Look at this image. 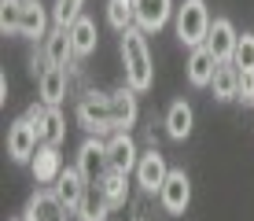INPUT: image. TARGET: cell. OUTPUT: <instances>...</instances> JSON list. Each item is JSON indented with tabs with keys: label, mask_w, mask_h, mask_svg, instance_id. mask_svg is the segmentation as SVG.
I'll return each instance as SVG.
<instances>
[{
	"label": "cell",
	"mask_w": 254,
	"mask_h": 221,
	"mask_svg": "<svg viewBox=\"0 0 254 221\" xmlns=\"http://www.w3.org/2000/svg\"><path fill=\"white\" fill-rule=\"evenodd\" d=\"M122 67H126V85L133 92H147L155 85V59L147 48V33L140 26H129L122 33Z\"/></svg>",
	"instance_id": "obj_1"
},
{
	"label": "cell",
	"mask_w": 254,
	"mask_h": 221,
	"mask_svg": "<svg viewBox=\"0 0 254 221\" xmlns=\"http://www.w3.org/2000/svg\"><path fill=\"white\" fill-rule=\"evenodd\" d=\"M210 22H214V15H210L206 0H181L177 11H173V33H177V41L185 44V48L206 44Z\"/></svg>",
	"instance_id": "obj_2"
},
{
	"label": "cell",
	"mask_w": 254,
	"mask_h": 221,
	"mask_svg": "<svg viewBox=\"0 0 254 221\" xmlns=\"http://www.w3.org/2000/svg\"><path fill=\"white\" fill-rule=\"evenodd\" d=\"M77 126L85 133H96V137H103V133H115V122H111V92H96V88H85L81 96H77Z\"/></svg>",
	"instance_id": "obj_3"
},
{
	"label": "cell",
	"mask_w": 254,
	"mask_h": 221,
	"mask_svg": "<svg viewBox=\"0 0 254 221\" xmlns=\"http://www.w3.org/2000/svg\"><path fill=\"white\" fill-rule=\"evenodd\" d=\"M37 147H41V133L26 114L7 126V158H11V162L30 166V158L37 155Z\"/></svg>",
	"instance_id": "obj_4"
},
{
	"label": "cell",
	"mask_w": 254,
	"mask_h": 221,
	"mask_svg": "<svg viewBox=\"0 0 254 221\" xmlns=\"http://www.w3.org/2000/svg\"><path fill=\"white\" fill-rule=\"evenodd\" d=\"M22 221H70V210H66V203L56 196L52 184H41V188L26 199Z\"/></svg>",
	"instance_id": "obj_5"
},
{
	"label": "cell",
	"mask_w": 254,
	"mask_h": 221,
	"mask_svg": "<svg viewBox=\"0 0 254 221\" xmlns=\"http://www.w3.org/2000/svg\"><path fill=\"white\" fill-rule=\"evenodd\" d=\"M136 184L144 196H159V188L166 184V177H170V166H166V155L159 147H147V151H140V162H136Z\"/></svg>",
	"instance_id": "obj_6"
},
{
	"label": "cell",
	"mask_w": 254,
	"mask_h": 221,
	"mask_svg": "<svg viewBox=\"0 0 254 221\" xmlns=\"http://www.w3.org/2000/svg\"><path fill=\"white\" fill-rule=\"evenodd\" d=\"M159 207H162L170 218H181V214L191 207V181H188L185 170H170L166 184L159 188Z\"/></svg>",
	"instance_id": "obj_7"
},
{
	"label": "cell",
	"mask_w": 254,
	"mask_h": 221,
	"mask_svg": "<svg viewBox=\"0 0 254 221\" xmlns=\"http://www.w3.org/2000/svg\"><path fill=\"white\" fill-rule=\"evenodd\" d=\"M74 166L85 173V181H89V184H100L103 177H107V170H111V162H107V140H100L92 133V137L77 147V162Z\"/></svg>",
	"instance_id": "obj_8"
},
{
	"label": "cell",
	"mask_w": 254,
	"mask_h": 221,
	"mask_svg": "<svg viewBox=\"0 0 254 221\" xmlns=\"http://www.w3.org/2000/svg\"><path fill=\"white\" fill-rule=\"evenodd\" d=\"M26 118L37 126L41 133V144H63V137H66V118H63V111L59 107H48V103H30L26 107Z\"/></svg>",
	"instance_id": "obj_9"
},
{
	"label": "cell",
	"mask_w": 254,
	"mask_h": 221,
	"mask_svg": "<svg viewBox=\"0 0 254 221\" xmlns=\"http://www.w3.org/2000/svg\"><path fill=\"white\" fill-rule=\"evenodd\" d=\"M107 162H111V170H122V173H133L136 170L140 147H136V140L129 137V129L111 133V137H107Z\"/></svg>",
	"instance_id": "obj_10"
},
{
	"label": "cell",
	"mask_w": 254,
	"mask_h": 221,
	"mask_svg": "<svg viewBox=\"0 0 254 221\" xmlns=\"http://www.w3.org/2000/svg\"><path fill=\"white\" fill-rule=\"evenodd\" d=\"M56 188V196L66 203L70 214H77V207H81L85 192H89V181H85V173L77 170V166H63V173H59V181L52 184Z\"/></svg>",
	"instance_id": "obj_11"
},
{
	"label": "cell",
	"mask_w": 254,
	"mask_h": 221,
	"mask_svg": "<svg viewBox=\"0 0 254 221\" xmlns=\"http://www.w3.org/2000/svg\"><path fill=\"white\" fill-rule=\"evenodd\" d=\"M48 22H52V7H45L41 0H22L19 37H30V41H45V37H48Z\"/></svg>",
	"instance_id": "obj_12"
},
{
	"label": "cell",
	"mask_w": 254,
	"mask_h": 221,
	"mask_svg": "<svg viewBox=\"0 0 254 221\" xmlns=\"http://www.w3.org/2000/svg\"><path fill=\"white\" fill-rule=\"evenodd\" d=\"M133 4H136V26L144 33H159L177 11L173 0H133Z\"/></svg>",
	"instance_id": "obj_13"
},
{
	"label": "cell",
	"mask_w": 254,
	"mask_h": 221,
	"mask_svg": "<svg viewBox=\"0 0 254 221\" xmlns=\"http://www.w3.org/2000/svg\"><path fill=\"white\" fill-rule=\"evenodd\" d=\"M136 96H140V92H133L129 85H122V88H115V92H111V122H115V133L136 126V118H140Z\"/></svg>",
	"instance_id": "obj_14"
},
{
	"label": "cell",
	"mask_w": 254,
	"mask_h": 221,
	"mask_svg": "<svg viewBox=\"0 0 254 221\" xmlns=\"http://www.w3.org/2000/svg\"><path fill=\"white\" fill-rule=\"evenodd\" d=\"M30 170L37 184H56L59 173H63V155H59V144H41L37 155L30 158Z\"/></svg>",
	"instance_id": "obj_15"
},
{
	"label": "cell",
	"mask_w": 254,
	"mask_h": 221,
	"mask_svg": "<svg viewBox=\"0 0 254 221\" xmlns=\"http://www.w3.org/2000/svg\"><path fill=\"white\" fill-rule=\"evenodd\" d=\"M70 92V74L63 67H48L45 74L37 77V100L48 103V107H59Z\"/></svg>",
	"instance_id": "obj_16"
},
{
	"label": "cell",
	"mask_w": 254,
	"mask_h": 221,
	"mask_svg": "<svg viewBox=\"0 0 254 221\" xmlns=\"http://www.w3.org/2000/svg\"><path fill=\"white\" fill-rule=\"evenodd\" d=\"M188 85L191 88H210V81H214V74H217V59H214V52L206 48V44H199V48H191V56H188Z\"/></svg>",
	"instance_id": "obj_17"
},
{
	"label": "cell",
	"mask_w": 254,
	"mask_h": 221,
	"mask_svg": "<svg viewBox=\"0 0 254 221\" xmlns=\"http://www.w3.org/2000/svg\"><path fill=\"white\" fill-rule=\"evenodd\" d=\"M236 41H240V33H236V26H232L229 19H214V22H210L206 48L214 52V59H217V63H232Z\"/></svg>",
	"instance_id": "obj_18"
},
{
	"label": "cell",
	"mask_w": 254,
	"mask_h": 221,
	"mask_svg": "<svg viewBox=\"0 0 254 221\" xmlns=\"http://www.w3.org/2000/svg\"><path fill=\"white\" fill-rule=\"evenodd\" d=\"M41 44H45V56H48V67H70V63H74V41H70V30H66V26H52V30H48V37L45 41H41Z\"/></svg>",
	"instance_id": "obj_19"
},
{
	"label": "cell",
	"mask_w": 254,
	"mask_h": 221,
	"mask_svg": "<svg viewBox=\"0 0 254 221\" xmlns=\"http://www.w3.org/2000/svg\"><path fill=\"white\" fill-rule=\"evenodd\" d=\"M162 126H166V137H170V140H188L191 126H195V111H191V103L188 100H173L170 107H166Z\"/></svg>",
	"instance_id": "obj_20"
},
{
	"label": "cell",
	"mask_w": 254,
	"mask_h": 221,
	"mask_svg": "<svg viewBox=\"0 0 254 221\" xmlns=\"http://www.w3.org/2000/svg\"><path fill=\"white\" fill-rule=\"evenodd\" d=\"M70 30V41H74V56L77 59H89L96 52V44H100V30H96V22L89 15H77L74 26H66Z\"/></svg>",
	"instance_id": "obj_21"
},
{
	"label": "cell",
	"mask_w": 254,
	"mask_h": 221,
	"mask_svg": "<svg viewBox=\"0 0 254 221\" xmlns=\"http://www.w3.org/2000/svg\"><path fill=\"white\" fill-rule=\"evenodd\" d=\"M210 92H214L217 103H232L236 96H240V67L236 63H221L214 74V81H210Z\"/></svg>",
	"instance_id": "obj_22"
},
{
	"label": "cell",
	"mask_w": 254,
	"mask_h": 221,
	"mask_svg": "<svg viewBox=\"0 0 254 221\" xmlns=\"http://www.w3.org/2000/svg\"><path fill=\"white\" fill-rule=\"evenodd\" d=\"M107 218H111V203L103 196V188L100 184H89L81 207H77V221H107Z\"/></svg>",
	"instance_id": "obj_23"
},
{
	"label": "cell",
	"mask_w": 254,
	"mask_h": 221,
	"mask_svg": "<svg viewBox=\"0 0 254 221\" xmlns=\"http://www.w3.org/2000/svg\"><path fill=\"white\" fill-rule=\"evenodd\" d=\"M100 188H103V196H107L111 210L133 203V199H129V173H122V170H107V177L100 181Z\"/></svg>",
	"instance_id": "obj_24"
},
{
	"label": "cell",
	"mask_w": 254,
	"mask_h": 221,
	"mask_svg": "<svg viewBox=\"0 0 254 221\" xmlns=\"http://www.w3.org/2000/svg\"><path fill=\"white\" fill-rule=\"evenodd\" d=\"M107 26L118 30V33L136 26V4L133 0H107Z\"/></svg>",
	"instance_id": "obj_25"
},
{
	"label": "cell",
	"mask_w": 254,
	"mask_h": 221,
	"mask_svg": "<svg viewBox=\"0 0 254 221\" xmlns=\"http://www.w3.org/2000/svg\"><path fill=\"white\" fill-rule=\"evenodd\" d=\"M19 19H22V0H0V33L19 37Z\"/></svg>",
	"instance_id": "obj_26"
},
{
	"label": "cell",
	"mask_w": 254,
	"mask_h": 221,
	"mask_svg": "<svg viewBox=\"0 0 254 221\" xmlns=\"http://www.w3.org/2000/svg\"><path fill=\"white\" fill-rule=\"evenodd\" d=\"M81 7H85V0H56L52 4V26H74Z\"/></svg>",
	"instance_id": "obj_27"
},
{
	"label": "cell",
	"mask_w": 254,
	"mask_h": 221,
	"mask_svg": "<svg viewBox=\"0 0 254 221\" xmlns=\"http://www.w3.org/2000/svg\"><path fill=\"white\" fill-rule=\"evenodd\" d=\"M232 63L240 70H254V33H240L236 52H232Z\"/></svg>",
	"instance_id": "obj_28"
},
{
	"label": "cell",
	"mask_w": 254,
	"mask_h": 221,
	"mask_svg": "<svg viewBox=\"0 0 254 221\" xmlns=\"http://www.w3.org/2000/svg\"><path fill=\"white\" fill-rule=\"evenodd\" d=\"M243 107H254V70H240V96Z\"/></svg>",
	"instance_id": "obj_29"
},
{
	"label": "cell",
	"mask_w": 254,
	"mask_h": 221,
	"mask_svg": "<svg viewBox=\"0 0 254 221\" xmlns=\"http://www.w3.org/2000/svg\"><path fill=\"white\" fill-rule=\"evenodd\" d=\"M129 221H151V207H147V199H133V218Z\"/></svg>",
	"instance_id": "obj_30"
},
{
	"label": "cell",
	"mask_w": 254,
	"mask_h": 221,
	"mask_svg": "<svg viewBox=\"0 0 254 221\" xmlns=\"http://www.w3.org/2000/svg\"><path fill=\"white\" fill-rule=\"evenodd\" d=\"M0 103H7V74H0Z\"/></svg>",
	"instance_id": "obj_31"
},
{
	"label": "cell",
	"mask_w": 254,
	"mask_h": 221,
	"mask_svg": "<svg viewBox=\"0 0 254 221\" xmlns=\"http://www.w3.org/2000/svg\"><path fill=\"white\" fill-rule=\"evenodd\" d=\"M15 221H22V218H15Z\"/></svg>",
	"instance_id": "obj_32"
}]
</instances>
